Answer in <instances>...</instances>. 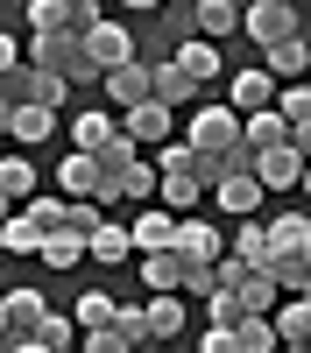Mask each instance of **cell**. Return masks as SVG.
Returning a JSON list of instances; mask_svg holds the SVG:
<instances>
[{"label":"cell","mask_w":311,"mask_h":353,"mask_svg":"<svg viewBox=\"0 0 311 353\" xmlns=\"http://www.w3.org/2000/svg\"><path fill=\"white\" fill-rule=\"evenodd\" d=\"M212 205H219L226 219H254V212H262V176H254V170L219 176V184H212Z\"/></svg>","instance_id":"obj_5"},{"label":"cell","mask_w":311,"mask_h":353,"mask_svg":"<svg viewBox=\"0 0 311 353\" xmlns=\"http://www.w3.org/2000/svg\"><path fill=\"white\" fill-rule=\"evenodd\" d=\"M304 269H311V233H304Z\"/></svg>","instance_id":"obj_46"},{"label":"cell","mask_w":311,"mask_h":353,"mask_svg":"<svg viewBox=\"0 0 311 353\" xmlns=\"http://www.w3.org/2000/svg\"><path fill=\"white\" fill-rule=\"evenodd\" d=\"M0 191H8L14 205L36 191V163H21V156H0Z\"/></svg>","instance_id":"obj_33"},{"label":"cell","mask_w":311,"mask_h":353,"mask_svg":"<svg viewBox=\"0 0 311 353\" xmlns=\"http://www.w3.org/2000/svg\"><path fill=\"white\" fill-rule=\"evenodd\" d=\"M21 212L36 219L43 233H64V226H71V198H64V191H57V198H36V191H28V205H21Z\"/></svg>","instance_id":"obj_31"},{"label":"cell","mask_w":311,"mask_h":353,"mask_svg":"<svg viewBox=\"0 0 311 353\" xmlns=\"http://www.w3.org/2000/svg\"><path fill=\"white\" fill-rule=\"evenodd\" d=\"M85 346H92V353H128V346H149V325H141L134 304H113V318L85 332Z\"/></svg>","instance_id":"obj_4"},{"label":"cell","mask_w":311,"mask_h":353,"mask_svg":"<svg viewBox=\"0 0 311 353\" xmlns=\"http://www.w3.org/2000/svg\"><path fill=\"white\" fill-rule=\"evenodd\" d=\"M121 134H128V141H170V106H163V99L121 106Z\"/></svg>","instance_id":"obj_13"},{"label":"cell","mask_w":311,"mask_h":353,"mask_svg":"<svg viewBox=\"0 0 311 353\" xmlns=\"http://www.w3.org/2000/svg\"><path fill=\"white\" fill-rule=\"evenodd\" d=\"M71 318H78V332H92V325H106V318H113V297H106V290H85V297L71 304Z\"/></svg>","instance_id":"obj_34"},{"label":"cell","mask_w":311,"mask_h":353,"mask_svg":"<svg viewBox=\"0 0 311 353\" xmlns=\"http://www.w3.org/2000/svg\"><path fill=\"white\" fill-rule=\"evenodd\" d=\"M141 325H149V339H184V290H149Z\"/></svg>","instance_id":"obj_11"},{"label":"cell","mask_w":311,"mask_h":353,"mask_svg":"<svg viewBox=\"0 0 311 353\" xmlns=\"http://www.w3.org/2000/svg\"><path fill=\"white\" fill-rule=\"evenodd\" d=\"M269 325H276V346H311V297H297V290H283L276 311H269Z\"/></svg>","instance_id":"obj_9"},{"label":"cell","mask_w":311,"mask_h":353,"mask_svg":"<svg viewBox=\"0 0 311 353\" xmlns=\"http://www.w3.org/2000/svg\"><path fill=\"white\" fill-rule=\"evenodd\" d=\"M177 254H198V261H219L226 254V233L212 226V219H191V212H177V241H170Z\"/></svg>","instance_id":"obj_12"},{"label":"cell","mask_w":311,"mask_h":353,"mask_svg":"<svg viewBox=\"0 0 311 353\" xmlns=\"http://www.w3.org/2000/svg\"><path fill=\"white\" fill-rule=\"evenodd\" d=\"M262 71H269V78H311V43H304V28L262 50Z\"/></svg>","instance_id":"obj_16"},{"label":"cell","mask_w":311,"mask_h":353,"mask_svg":"<svg viewBox=\"0 0 311 353\" xmlns=\"http://www.w3.org/2000/svg\"><path fill=\"white\" fill-rule=\"evenodd\" d=\"M149 99H163L170 113H177V106H198V78L177 64V57H163V64H149Z\"/></svg>","instance_id":"obj_8"},{"label":"cell","mask_w":311,"mask_h":353,"mask_svg":"<svg viewBox=\"0 0 311 353\" xmlns=\"http://www.w3.org/2000/svg\"><path fill=\"white\" fill-rule=\"evenodd\" d=\"M241 28H248L254 50H269L283 36H297V8L290 0H241Z\"/></svg>","instance_id":"obj_2"},{"label":"cell","mask_w":311,"mask_h":353,"mask_svg":"<svg viewBox=\"0 0 311 353\" xmlns=\"http://www.w3.org/2000/svg\"><path fill=\"white\" fill-rule=\"evenodd\" d=\"M0 248H8V254H36L43 248V226L28 212H8V219H0Z\"/></svg>","instance_id":"obj_30"},{"label":"cell","mask_w":311,"mask_h":353,"mask_svg":"<svg viewBox=\"0 0 311 353\" xmlns=\"http://www.w3.org/2000/svg\"><path fill=\"white\" fill-rule=\"evenodd\" d=\"M241 141L248 149H276V141H290V121L276 106H254V113H241Z\"/></svg>","instance_id":"obj_21"},{"label":"cell","mask_w":311,"mask_h":353,"mask_svg":"<svg viewBox=\"0 0 311 353\" xmlns=\"http://www.w3.org/2000/svg\"><path fill=\"white\" fill-rule=\"evenodd\" d=\"M8 121H14V99H8V92H0V134H8Z\"/></svg>","instance_id":"obj_41"},{"label":"cell","mask_w":311,"mask_h":353,"mask_svg":"<svg viewBox=\"0 0 311 353\" xmlns=\"http://www.w3.org/2000/svg\"><path fill=\"white\" fill-rule=\"evenodd\" d=\"M113 134H121V121H113V113H78V121H71V149H106V141Z\"/></svg>","instance_id":"obj_28"},{"label":"cell","mask_w":311,"mask_h":353,"mask_svg":"<svg viewBox=\"0 0 311 353\" xmlns=\"http://www.w3.org/2000/svg\"><path fill=\"white\" fill-rule=\"evenodd\" d=\"M0 304H8V346H21L28 332H36V318L50 311V304H43V290H8Z\"/></svg>","instance_id":"obj_20"},{"label":"cell","mask_w":311,"mask_h":353,"mask_svg":"<svg viewBox=\"0 0 311 353\" xmlns=\"http://www.w3.org/2000/svg\"><path fill=\"white\" fill-rule=\"evenodd\" d=\"M177 64H184L198 85H212V78H219V43H212V36H191V43H177Z\"/></svg>","instance_id":"obj_26"},{"label":"cell","mask_w":311,"mask_h":353,"mask_svg":"<svg viewBox=\"0 0 311 353\" xmlns=\"http://www.w3.org/2000/svg\"><path fill=\"white\" fill-rule=\"evenodd\" d=\"M290 8H304V0H290Z\"/></svg>","instance_id":"obj_48"},{"label":"cell","mask_w":311,"mask_h":353,"mask_svg":"<svg viewBox=\"0 0 311 353\" xmlns=\"http://www.w3.org/2000/svg\"><path fill=\"white\" fill-rule=\"evenodd\" d=\"M14 64H21V43H14V36H0V71H14Z\"/></svg>","instance_id":"obj_40"},{"label":"cell","mask_w":311,"mask_h":353,"mask_svg":"<svg viewBox=\"0 0 311 353\" xmlns=\"http://www.w3.org/2000/svg\"><path fill=\"white\" fill-rule=\"evenodd\" d=\"M0 346H8V304H0Z\"/></svg>","instance_id":"obj_44"},{"label":"cell","mask_w":311,"mask_h":353,"mask_svg":"<svg viewBox=\"0 0 311 353\" xmlns=\"http://www.w3.org/2000/svg\"><path fill=\"white\" fill-rule=\"evenodd\" d=\"M198 346H205V353H234V325H205Z\"/></svg>","instance_id":"obj_38"},{"label":"cell","mask_w":311,"mask_h":353,"mask_svg":"<svg viewBox=\"0 0 311 353\" xmlns=\"http://www.w3.org/2000/svg\"><path fill=\"white\" fill-rule=\"evenodd\" d=\"M128 8H134V14H149V8H163V0H128Z\"/></svg>","instance_id":"obj_42"},{"label":"cell","mask_w":311,"mask_h":353,"mask_svg":"<svg viewBox=\"0 0 311 353\" xmlns=\"http://www.w3.org/2000/svg\"><path fill=\"white\" fill-rule=\"evenodd\" d=\"M191 21H198V36H234L241 28V0H191Z\"/></svg>","instance_id":"obj_23"},{"label":"cell","mask_w":311,"mask_h":353,"mask_svg":"<svg viewBox=\"0 0 311 353\" xmlns=\"http://www.w3.org/2000/svg\"><path fill=\"white\" fill-rule=\"evenodd\" d=\"M36 254H43V269H78V261H85V233H71V226L64 233H43Z\"/></svg>","instance_id":"obj_29"},{"label":"cell","mask_w":311,"mask_h":353,"mask_svg":"<svg viewBox=\"0 0 311 353\" xmlns=\"http://www.w3.org/2000/svg\"><path fill=\"white\" fill-rule=\"evenodd\" d=\"M283 121H311V78H283V92L269 99Z\"/></svg>","instance_id":"obj_32"},{"label":"cell","mask_w":311,"mask_h":353,"mask_svg":"<svg viewBox=\"0 0 311 353\" xmlns=\"http://www.w3.org/2000/svg\"><path fill=\"white\" fill-rule=\"evenodd\" d=\"M262 233H269V248H304V233H311V219H297V212H283V219H269Z\"/></svg>","instance_id":"obj_36"},{"label":"cell","mask_w":311,"mask_h":353,"mask_svg":"<svg viewBox=\"0 0 311 353\" xmlns=\"http://www.w3.org/2000/svg\"><path fill=\"white\" fill-rule=\"evenodd\" d=\"M226 254H241V261H262V254H269V233H262V219H241V233L226 241Z\"/></svg>","instance_id":"obj_35"},{"label":"cell","mask_w":311,"mask_h":353,"mask_svg":"<svg viewBox=\"0 0 311 353\" xmlns=\"http://www.w3.org/2000/svg\"><path fill=\"white\" fill-rule=\"evenodd\" d=\"M254 176H262V191H297V176H304V156L290 149V141H276V149H254L248 163Z\"/></svg>","instance_id":"obj_7"},{"label":"cell","mask_w":311,"mask_h":353,"mask_svg":"<svg viewBox=\"0 0 311 353\" xmlns=\"http://www.w3.org/2000/svg\"><path fill=\"white\" fill-rule=\"evenodd\" d=\"M8 134L21 141V149H36V141H50V134H57V106H36V99H14V121H8Z\"/></svg>","instance_id":"obj_17"},{"label":"cell","mask_w":311,"mask_h":353,"mask_svg":"<svg viewBox=\"0 0 311 353\" xmlns=\"http://www.w3.org/2000/svg\"><path fill=\"white\" fill-rule=\"evenodd\" d=\"M212 283H219V269H212V261H198V254H184V283H177L184 297H205Z\"/></svg>","instance_id":"obj_37"},{"label":"cell","mask_w":311,"mask_h":353,"mask_svg":"<svg viewBox=\"0 0 311 353\" xmlns=\"http://www.w3.org/2000/svg\"><path fill=\"white\" fill-rule=\"evenodd\" d=\"M297 191H304V198H311V163H304V176H297Z\"/></svg>","instance_id":"obj_43"},{"label":"cell","mask_w":311,"mask_h":353,"mask_svg":"<svg viewBox=\"0 0 311 353\" xmlns=\"http://www.w3.org/2000/svg\"><path fill=\"white\" fill-rule=\"evenodd\" d=\"M28 21H36V28H71V36H85V28L99 21V0H28Z\"/></svg>","instance_id":"obj_6"},{"label":"cell","mask_w":311,"mask_h":353,"mask_svg":"<svg viewBox=\"0 0 311 353\" xmlns=\"http://www.w3.org/2000/svg\"><path fill=\"white\" fill-rule=\"evenodd\" d=\"M226 99H234V113H254V106H269V99H276V78H269V71H234Z\"/></svg>","instance_id":"obj_25"},{"label":"cell","mask_w":311,"mask_h":353,"mask_svg":"<svg viewBox=\"0 0 311 353\" xmlns=\"http://www.w3.org/2000/svg\"><path fill=\"white\" fill-rule=\"evenodd\" d=\"M234 353H276V325H269V311H241V325H234Z\"/></svg>","instance_id":"obj_27"},{"label":"cell","mask_w":311,"mask_h":353,"mask_svg":"<svg viewBox=\"0 0 311 353\" xmlns=\"http://www.w3.org/2000/svg\"><path fill=\"white\" fill-rule=\"evenodd\" d=\"M128 241H134V254L170 248V241H177V212H170V205H149V198H141V212L128 219Z\"/></svg>","instance_id":"obj_10"},{"label":"cell","mask_w":311,"mask_h":353,"mask_svg":"<svg viewBox=\"0 0 311 353\" xmlns=\"http://www.w3.org/2000/svg\"><path fill=\"white\" fill-rule=\"evenodd\" d=\"M92 184H99V156L92 149H71L64 163H57V191L64 198H92Z\"/></svg>","instance_id":"obj_19"},{"label":"cell","mask_w":311,"mask_h":353,"mask_svg":"<svg viewBox=\"0 0 311 353\" xmlns=\"http://www.w3.org/2000/svg\"><path fill=\"white\" fill-rule=\"evenodd\" d=\"M85 50L99 57V71H106V64H128V57H134L128 28H113V21H92V28H85Z\"/></svg>","instance_id":"obj_24"},{"label":"cell","mask_w":311,"mask_h":353,"mask_svg":"<svg viewBox=\"0 0 311 353\" xmlns=\"http://www.w3.org/2000/svg\"><path fill=\"white\" fill-rule=\"evenodd\" d=\"M290 149H297V156L311 163V121H290Z\"/></svg>","instance_id":"obj_39"},{"label":"cell","mask_w":311,"mask_h":353,"mask_svg":"<svg viewBox=\"0 0 311 353\" xmlns=\"http://www.w3.org/2000/svg\"><path fill=\"white\" fill-rule=\"evenodd\" d=\"M128 254H134V241H128V219H99L92 233H85V261H106V269H121Z\"/></svg>","instance_id":"obj_14"},{"label":"cell","mask_w":311,"mask_h":353,"mask_svg":"<svg viewBox=\"0 0 311 353\" xmlns=\"http://www.w3.org/2000/svg\"><path fill=\"white\" fill-rule=\"evenodd\" d=\"M21 57L43 64V71H57L64 85H99V57L85 50V36H71V28H36V36L21 43Z\"/></svg>","instance_id":"obj_1"},{"label":"cell","mask_w":311,"mask_h":353,"mask_svg":"<svg viewBox=\"0 0 311 353\" xmlns=\"http://www.w3.org/2000/svg\"><path fill=\"white\" fill-rule=\"evenodd\" d=\"M163 8H191V0H163Z\"/></svg>","instance_id":"obj_47"},{"label":"cell","mask_w":311,"mask_h":353,"mask_svg":"<svg viewBox=\"0 0 311 353\" xmlns=\"http://www.w3.org/2000/svg\"><path fill=\"white\" fill-rule=\"evenodd\" d=\"M156 198L170 205V212H191V205L205 198V184H198V176H191V170L177 163V170H156Z\"/></svg>","instance_id":"obj_22"},{"label":"cell","mask_w":311,"mask_h":353,"mask_svg":"<svg viewBox=\"0 0 311 353\" xmlns=\"http://www.w3.org/2000/svg\"><path fill=\"white\" fill-rule=\"evenodd\" d=\"M8 212H14V198H8V191H0V219H8Z\"/></svg>","instance_id":"obj_45"},{"label":"cell","mask_w":311,"mask_h":353,"mask_svg":"<svg viewBox=\"0 0 311 353\" xmlns=\"http://www.w3.org/2000/svg\"><path fill=\"white\" fill-rule=\"evenodd\" d=\"M71 339H78V318H64V311H43V318H36V332H28L14 353H64Z\"/></svg>","instance_id":"obj_18"},{"label":"cell","mask_w":311,"mask_h":353,"mask_svg":"<svg viewBox=\"0 0 311 353\" xmlns=\"http://www.w3.org/2000/svg\"><path fill=\"white\" fill-rule=\"evenodd\" d=\"M184 141L191 149H241V113L234 106H191Z\"/></svg>","instance_id":"obj_3"},{"label":"cell","mask_w":311,"mask_h":353,"mask_svg":"<svg viewBox=\"0 0 311 353\" xmlns=\"http://www.w3.org/2000/svg\"><path fill=\"white\" fill-rule=\"evenodd\" d=\"M99 85H106L113 106H134V99H149V64H141V57H128V64H106Z\"/></svg>","instance_id":"obj_15"}]
</instances>
